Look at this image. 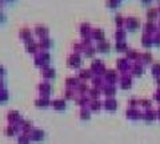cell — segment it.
<instances>
[{
  "label": "cell",
  "mask_w": 160,
  "mask_h": 144,
  "mask_svg": "<svg viewBox=\"0 0 160 144\" xmlns=\"http://www.w3.org/2000/svg\"><path fill=\"white\" fill-rule=\"evenodd\" d=\"M35 66L39 68H46L49 67V62H51V55L48 51H40L35 55Z\"/></svg>",
  "instance_id": "cell-1"
},
{
  "label": "cell",
  "mask_w": 160,
  "mask_h": 144,
  "mask_svg": "<svg viewBox=\"0 0 160 144\" xmlns=\"http://www.w3.org/2000/svg\"><path fill=\"white\" fill-rule=\"evenodd\" d=\"M89 69L92 71L93 75L98 76H104V73L107 72V67L104 66V63L100 59H93L91 62V66H89Z\"/></svg>",
  "instance_id": "cell-2"
},
{
  "label": "cell",
  "mask_w": 160,
  "mask_h": 144,
  "mask_svg": "<svg viewBox=\"0 0 160 144\" xmlns=\"http://www.w3.org/2000/svg\"><path fill=\"white\" fill-rule=\"evenodd\" d=\"M104 83L107 84H116L119 83V79H120V73L118 72V69H107V72L104 73Z\"/></svg>",
  "instance_id": "cell-3"
},
{
  "label": "cell",
  "mask_w": 160,
  "mask_h": 144,
  "mask_svg": "<svg viewBox=\"0 0 160 144\" xmlns=\"http://www.w3.org/2000/svg\"><path fill=\"white\" fill-rule=\"evenodd\" d=\"M119 86L122 89H129L132 87V75L129 72H124L120 73V79H119Z\"/></svg>",
  "instance_id": "cell-4"
},
{
  "label": "cell",
  "mask_w": 160,
  "mask_h": 144,
  "mask_svg": "<svg viewBox=\"0 0 160 144\" xmlns=\"http://www.w3.org/2000/svg\"><path fill=\"white\" fill-rule=\"evenodd\" d=\"M124 27H126L128 31H136V29L140 27V20L138 17H135V16H131V17H127L126 20H124Z\"/></svg>",
  "instance_id": "cell-5"
},
{
  "label": "cell",
  "mask_w": 160,
  "mask_h": 144,
  "mask_svg": "<svg viewBox=\"0 0 160 144\" xmlns=\"http://www.w3.org/2000/svg\"><path fill=\"white\" fill-rule=\"evenodd\" d=\"M129 68H131V63H129L128 59L120 57V59H118V60H116V69L120 73L129 72Z\"/></svg>",
  "instance_id": "cell-6"
},
{
  "label": "cell",
  "mask_w": 160,
  "mask_h": 144,
  "mask_svg": "<svg viewBox=\"0 0 160 144\" xmlns=\"http://www.w3.org/2000/svg\"><path fill=\"white\" fill-rule=\"evenodd\" d=\"M67 64H68V67H71V68H79L80 64H82V57H80V53L72 52L71 55L68 56V59H67Z\"/></svg>",
  "instance_id": "cell-7"
},
{
  "label": "cell",
  "mask_w": 160,
  "mask_h": 144,
  "mask_svg": "<svg viewBox=\"0 0 160 144\" xmlns=\"http://www.w3.org/2000/svg\"><path fill=\"white\" fill-rule=\"evenodd\" d=\"M51 89H52V87H51V84L48 83V80L42 82L38 86V91L40 93V96H43V97H49V95H51Z\"/></svg>",
  "instance_id": "cell-8"
},
{
  "label": "cell",
  "mask_w": 160,
  "mask_h": 144,
  "mask_svg": "<svg viewBox=\"0 0 160 144\" xmlns=\"http://www.w3.org/2000/svg\"><path fill=\"white\" fill-rule=\"evenodd\" d=\"M144 72V64H142L140 62H133L131 64V68H129V73L132 76H142Z\"/></svg>",
  "instance_id": "cell-9"
},
{
  "label": "cell",
  "mask_w": 160,
  "mask_h": 144,
  "mask_svg": "<svg viewBox=\"0 0 160 144\" xmlns=\"http://www.w3.org/2000/svg\"><path fill=\"white\" fill-rule=\"evenodd\" d=\"M102 93L106 97H113L115 95H116V86L104 83V86L102 87Z\"/></svg>",
  "instance_id": "cell-10"
},
{
  "label": "cell",
  "mask_w": 160,
  "mask_h": 144,
  "mask_svg": "<svg viewBox=\"0 0 160 144\" xmlns=\"http://www.w3.org/2000/svg\"><path fill=\"white\" fill-rule=\"evenodd\" d=\"M16 126L20 128V131H22V132H26V133H29V132L33 130V128H32V123L29 122V120H24L23 117L16 123Z\"/></svg>",
  "instance_id": "cell-11"
},
{
  "label": "cell",
  "mask_w": 160,
  "mask_h": 144,
  "mask_svg": "<svg viewBox=\"0 0 160 144\" xmlns=\"http://www.w3.org/2000/svg\"><path fill=\"white\" fill-rule=\"evenodd\" d=\"M103 107L106 108L107 111H116L118 110V102H116V99L115 97H106V100H104L103 103Z\"/></svg>",
  "instance_id": "cell-12"
},
{
  "label": "cell",
  "mask_w": 160,
  "mask_h": 144,
  "mask_svg": "<svg viewBox=\"0 0 160 144\" xmlns=\"http://www.w3.org/2000/svg\"><path fill=\"white\" fill-rule=\"evenodd\" d=\"M28 135L31 137V142H42L44 139V136H46V133H44L43 130H36V128H33Z\"/></svg>",
  "instance_id": "cell-13"
},
{
  "label": "cell",
  "mask_w": 160,
  "mask_h": 144,
  "mask_svg": "<svg viewBox=\"0 0 160 144\" xmlns=\"http://www.w3.org/2000/svg\"><path fill=\"white\" fill-rule=\"evenodd\" d=\"M142 113L143 112H140L138 108H128L126 111V116L129 120H139V119H142Z\"/></svg>",
  "instance_id": "cell-14"
},
{
  "label": "cell",
  "mask_w": 160,
  "mask_h": 144,
  "mask_svg": "<svg viewBox=\"0 0 160 144\" xmlns=\"http://www.w3.org/2000/svg\"><path fill=\"white\" fill-rule=\"evenodd\" d=\"M51 47H52V40L48 36L40 37V40H39V49L40 51H48Z\"/></svg>",
  "instance_id": "cell-15"
},
{
  "label": "cell",
  "mask_w": 160,
  "mask_h": 144,
  "mask_svg": "<svg viewBox=\"0 0 160 144\" xmlns=\"http://www.w3.org/2000/svg\"><path fill=\"white\" fill-rule=\"evenodd\" d=\"M91 37H92V40H96V43H98V42H102L106 39V33H104L102 28H95L91 31Z\"/></svg>",
  "instance_id": "cell-16"
},
{
  "label": "cell",
  "mask_w": 160,
  "mask_h": 144,
  "mask_svg": "<svg viewBox=\"0 0 160 144\" xmlns=\"http://www.w3.org/2000/svg\"><path fill=\"white\" fill-rule=\"evenodd\" d=\"M26 49H27L28 53H33V55H36V53L39 52V43H36L33 39H31V40H28L26 43Z\"/></svg>",
  "instance_id": "cell-17"
},
{
  "label": "cell",
  "mask_w": 160,
  "mask_h": 144,
  "mask_svg": "<svg viewBox=\"0 0 160 144\" xmlns=\"http://www.w3.org/2000/svg\"><path fill=\"white\" fill-rule=\"evenodd\" d=\"M89 100H91V99H89L87 95H78L76 97H75V103H76L80 108H86V107H88Z\"/></svg>",
  "instance_id": "cell-18"
},
{
  "label": "cell",
  "mask_w": 160,
  "mask_h": 144,
  "mask_svg": "<svg viewBox=\"0 0 160 144\" xmlns=\"http://www.w3.org/2000/svg\"><path fill=\"white\" fill-rule=\"evenodd\" d=\"M111 49V43L107 42V40H102V42H98L96 43V51L98 52H102V53H106Z\"/></svg>",
  "instance_id": "cell-19"
},
{
  "label": "cell",
  "mask_w": 160,
  "mask_h": 144,
  "mask_svg": "<svg viewBox=\"0 0 160 144\" xmlns=\"http://www.w3.org/2000/svg\"><path fill=\"white\" fill-rule=\"evenodd\" d=\"M51 106L53 107V110H56V111H63V110H66V107H67L66 99H55V100L51 102Z\"/></svg>",
  "instance_id": "cell-20"
},
{
  "label": "cell",
  "mask_w": 160,
  "mask_h": 144,
  "mask_svg": "<svg viewBox=\"0 0 160 144\" xmlns=\"http://www.w3.org/2000/svg\"><path fill=\"white\" fill-rule=\"evenodd\" d=\"M143 31H144V33L155 35V33L158 32V27H156V24H155L153 22H147V23L143 26Z\"/></svg>",
  "instance_id": "cell-21"
},
{
  "label": "cell",
  "mask_w": 160,
  "mask_h": 144,
  "mask_svg": "<svg viewBox=\"0 0 160 144\" xmlns=\"http://www.w3.org/2000/svg\"><path fill=\"white\" fill-rule=\"evenodd\" d=\"M42 76L46 79V80H51L56 76V71L51 67H46V68H42Z\"/></svg>",
  "instance_id": "cell-22"
},
{
  "label": "cell",
  "mask_w": 160,
  "mask_h": 144,
  "mask_svg": "<svg viewBox=\"0 0 160 144\" xmlns=\"http://www.w3.org/2000/svg\"><path fill=\"white\" fill-rule=\"evenodd\" d=\"M93 73L91 69H80L79 73H78V77L80 79V82H87L89 79H92Z\"/></svg>",
  "instance_id": "cell-23"
},
{
  "label": "cell",
  "mask_w": 160,
  "mask_h": 144,
  "mask_svg": "<svg viewBox=\"0 0 160 144\" xmlns=\"http://www.w3.org/2000/svg\"><path fill=\"white\" fill-rule=\"evenodd\" d=\"M126 59H128L129 62H139L140 59V53L139 51H136V49H127L126 51Z\"/></svg>",
  "instance_id": "cell-24"
},
{
  "label": "cell",
  "mask_w": 160,
  "mask_h": 144,
  "mask_svg": "<svg viewBox=\"0 0 160 144\" xmlns=\"http://www.w3.org/2000/svg\"><path fill=\"white\" fill-rule=\"evenodd\" d=\"M156 117H158V116H156V112L152 111L151 108H149V110H146V111H144V112L142 113V119H143L144 122H147V123L153 122Z\"/></svg>",
  "instance_id": "cell-25"
},
{
  "label": "cell",
  "mask_w": 160,
  "mask_h": 144,
  "mask_svg": "<svg viewBox=\"0 0 160 144\" xmlns=\"http://www.w3.org/2000/svg\"><path fill=\"white\" fill-rule=\"evenodd\" d=\"M19 37L22 39L23 42H26V43H27L28 40H31V39H32V32H31V29L26 28V27L22 28V29L19 31Z\"/></svg>",
  "instance_id": "cell-26"
},
{
  "label": "cell",
  "mask_w": 160,
  "mask_h": 144,
  "mask_svg": "<svg viewBox=\"0 0 160 144\" xmlns=\"http://www.w3.org/2000/svg\"><path fill=\"white\" fill-rule=\"evenodd\" d=\"M102 107H103V103L100 102L99 99H91V100H89V104H88L89 111L98 112V111L102 110Z\"/></svg>",
  "instance_id": "cell-27"
},
{
  "label": "cell",
  "mask_w": 160,
  "mask_h": 144,
  "mask_svg": "<svg viewBox=\"0 0 160 144\" xmlns=\"http://www.w3.org/2000/svg\"><path fill=\"white\" fill-rule=\"evenodd\" d=\"M20 119H22V116H20V113L19 111H9L7 113V120L9 122V124H16Z\"/></svg>",
  "instance_id": "cell-28"
},
{
  "label": "cell",
  "mask_w": 160,
  "mask_h": 144,
  "mask_svg": "<svg viewBox=\"0 0 160 144\" xmlns=\"http://www.w3.org/2000/svg\"><path fill=\"white\" fill-rule=\"evenodd\" d=\"M18 132H22L20 131V128L16 126V124H9L4 128V133H6V136H15Z\"/></svg>",
  "instance_id": "cell-29"
},
{
  "label": "cell",
  "mask_w": 160,
  "mask_h": 144,
  "mask_svg": "<svg viewBox=\"0 0 160 144\" xmlns=\"http://www.w3.org/2000/svg\"><path fill=\"white\" fill-rule=\"evenodd\" d=\"M48 32H49V29L46 26H43V24H38V26L35 27V33H36L39 37L48 36Z\"/></svg>",
  "instance_id": "cell-30"
},
{
  "label": "cell",
  "mask_w": 160,
  "mask_h": 144,
  "mask_svg": "<svg viewBox=\"0 0 160 144\" xmlns=\"http://www.w3.org/2000/svg\"><path fill=\"white\" fill-rule=\"evenodd\" d=\"M35 106L39 107V108H47L51 106V100H49V97H43L40 96L39 99L35 100Z\"/></svg>",
  "instance_id": "cell-31"
},
{
  "label": "cell",
  "mask_w": 160,
  "mask_h": 144,
  "mask_svg": "<svg viewBox=\"0 0 160 144\" xmlns=\"http://www.w3.org/2000/svg\"><path fill=\"white\" fill-rule=\"evenodd\" d=\"M152 44H153V35L143 33V36H142V46L144 48H149Z\"/></svg>",
  "instance_id": "cell-32"
},
{
  "label": "cell",
  "mask_w": 160,
  "mask_h": 144,
  "mask_svg": "<svg viewBox=\"0 0 160 144\" xmlns=\"http://www.w3.org/2000/svg\"><path fill=\"white\" fill-rule=\"evenodd\" d=\"M75 91H76L78 95H86V93H88V91H89V87L86 82H80L76 86V88H75Z\"/></svg>",
  "instance_id": "cell-33"
},
{
  "label": "cell",
  "mask_w": 160,
  "mask_h": 144,
  "mask_svg": "<svg viewBox=\"0 0 160 144\" xmlns=\"http://www.w3.org/2000/svg\"><path fill=\"white\" fill-rule=\"evenodd\" d=\"M153 60V56H152V53L151 52H143V53H140V59H139V62L142 63V64H149V63H152Z\"/></svg>",
  "instance_id": "cell-34"
},
{
  "label": "cell",
  "mask_w": 160,
  "mask_h": 144,
  "mask_svg": "<svg viewBox=\"0 0 160 144\" xmlns=\"http://www.w3.org/2000/svg\"><path fill=\"white\" fill-rule=\"evenodd\" d=\"M91 31L92 28L88 23H82L80 24V35L82 37H86V36H91Z\"/></svg>",
  "instance_id": "cell-35"
},
{
  "label": "cell",
  "mask_w": 160,
  "mask_h": 144,
  "mask_svg": "<svg viewBox=\"0 0 160 144\" xmlns=\"http://www.w3.org/2000/svg\"><path fill=\"white\" fill-rule=\"evenodd\" d=\"M79 83H80V79L78 76H68L66 79V86H67V88H73L75 89Z\"/></svg>",
  "instance_id": "cell-36"
},
{
  "label": "cell",
  "mask_w": 160,
  "mask_h": 144,
  "mask_svg": "<svg viewBox=\"0 0 160 144\" xmlns=\"http://www.w3.org/2000/svg\"><path fill=\"white\" fill-rule=\"evenodd\" d=\"M126 37H127L126 29L118 28L116 32H115V40H116V42H126Z\"/></svg>",
  "instance_id": "cell-37"
},
{
  "label": "cell",
  "mask_w": 160,
  "mask_h": 144,
  "mask_svg": "<svg viewBox=\"0 0 160 144\" xmlns=\"http://www.w3.org/2000/svg\"><path fill=\"white\" fill-rule=\"evenodd\" d=\"M91 83H92V87H96V88L102 89V87L104 86V79H103V76L95 75V76H92V79H91Z\"/></svg>",
  "instance_id": "cell-38"
},
{
  "label": "cell",
  "mask_w": 160,
  "mask_h": 144,
  "mask_svg": "<svg viewBox=\"0 0 160 144\" xmlns=\"http://www.w3.org/2000/svg\"><path fill=\"white\" fill-rule=\"evenodd\" d=\"M100 95H102V89L100 88H96V87L89 88V91H88V97L89 99H99Z\"/></svg>",
  "instance_id": "cell-39"
},
{
  "label": "cell",
  "mask_w": 160,
  "mask_h": 144,
  "mask_svg": "<svg viewBox=\"0 0 160 144\" xmlns=\"http://www.w3.org/2000/svg\"><path fill=\"white\" fill-rule=\"evenodd\" d=\"M18 143L19 144H29L31 143V137L26 132H20V135L18 136Z\"/></svg>",
  "instance_id": "cell-40"
},
{
  "label": "cell",
  "mask_w": 160,
  "mask_h": 144,
  "mask_svg": "<svg viewBox=\"0 0 160 144\" xmlns=\"http://www.w3.org/2000/svg\"><path fill=\"white\" fill-rule=\"evenodd\" d=\"M158 8H148L147 9V19H148V22H153L155 19H158Z\"/></svg>",
  "instance_id": "cell-41"
},
{
  "label": "cell",
  "mask_w": 160,
  "mask_h": 144,
  "mask_svg": "<svg viewBox=\"0 0 160 144\" xmlns=\"http://www.w3.org/2000/svg\"><path fill=\"white\" fill-rule=\"evenodd\" d=\"M78 95L75 93V89L73 88H67L66 91H64V97L66 100H75V97H76Z\"/></svg>",
  "instance_id": "cell-42"
},
{
  "label": "cell",
  "mask_w": 160,
  "mask_h": 144,
  "mask_svg": "<svg viewBox=\"0 0 160 144\" xmlns=\"http://www.w3.org/2000/svg\"><path fill=\"white\" fill-rule=\"evenodd\" d=\"M80 119H82V120H88L89 117H91V111H89V108L88 107H86V108H82V110H80Z\"/></svg>",
  "instance_id": "cell-43"
},
{
  "label": "cell",
  "mask_w": 160,
  "mask_h": 144,
  "mask_svg": "<svg viewBox=\"0 0 160 144\" xmlns=\"http://www.w3.org/2000/svg\"><path fill=\"white\" fill-rule=\"evenodd\" d=\"M115 49H116L118 52H126L128 49V46L126 42H116V44H115Z\"/></svg>",
  "instance_id": "cell-44"
},
{
  "label": "cell",
  "mask_w": 160,
  "mask_h": 144,
  "mask_svg": "<svg viewBox=\"0 0 160 144\" xmlns=\"http://www.w3.org/2000/svg\"><path fill=\"white\" fill-rule=\"evenodd\" d=\"M139 106L143 107V108H146V110H149L151 106H152V102L149 100V99L143 97V99H139Z\"/></svg>",
  "instance_id": "cell-45"
},
{
  "label": "cell",
  "mask_w": 160,
  "mask_h": 144,
  "mask_svg": "<svg viewBox=\"0 0 160 144\" xmlns=\"http://www.w3.org/2000/svg\"><path fill=\"white\" fill-rule=\"evenodd\" d=\"M96 52H98V51H96V47H93V46L86 47V49H84V55H86L87 57H92Z\"/></svg>",
  "instance_id": "cell-46"
},
{
  "label": "cell",
  "mask_w": 160,
  "mask_h": 144,
  "mask_svg": "<svg viewBox=\"0 0 160 144\" xmlns=\"http://www.w3.org/2000/svg\"><path fill=\"white\" fill-rule=\"evenodd\" d=\"M151 72L155 77H160V63H153L151 67Z\"/></svg>",
  "instance_id": "cell-47"
},
{
  "label": "cell",
  "mask_w": 160,
  "mask_h": 144,
  "mask_svg": "<svg viewBox=\"0 0 160 144\" xmlns=\"http://www.w3.org/2000/svg\"><path fill=\"white\" fill-rule=\"evenodd\" d=\"M8 97H9V95H8V91H7L6 88L0 89V104H2V103H6V102L8 100Z\"/></svg>",
  "instance_id": "cell-48"
},
{
  "label": "cell",
  "mask_w": 160,
  "mask_h": 144,
  "mask_svg": "<svg viewBox=\"0 0 160 144\" xmlns=\"http://www.w3.org/2000/svg\"><path fill=\"white\" fill-rule=\"evenodd\" d=\"M124 20H126V19H124L120 13H118L116 16H115V24L118 26V28H122L124 26Z\"/></svg>",
  "instance_id": "cell-49"
},
{
  "label": "cell",
  "mask_w": 160,
  "mask_h": 144,
  "mask_svg": "<svg viewBox=\"0 0 160 144\" xmlns=\"http://www.w3.org/2000/svg\"><path fill=\"white\" fill-rule=\"evenodd\" d=\"M84 49H86V47L82 44V42H78L73 44V52L80 53V52H84Z\"/></svg>",
  "instance_id": "cell-50"
},
{
  "label": "cell",
  "mask_w": 160,
  "mask_h": 144,
  "mask_svg": "<svg viewBox=\"0 0 160 144\" xmlns=\"http://www.w3.org/2000/svg\"><path fill=\"white\" fill-rule=\"evenodd\" d=\"M82 44H83L84 47H89V46H92V37H91V36H86V37H83Z\"/></svg>",
  "instance_id": "cell-51"
},
{
  "label": "cell",
  "mask_w": 160,
  "mask_h": 144,
  "mask_svg": "<svg viewBox=\"0 0 160 144\" xmlns=\"http://www.w3.org/2000/svg\"><path fill=\"white\" fill-rule=\"evenodd\" d=\"M128 106H129V108H136L139 106V100H138V99H135V97L129 99V100H128Z\"/></svg>",
  "instance_id": "cell-52"
},
{
  "label": "cell",
  "mask_w": 160,
  "mask_h": 144,
  "mask_svg": "<svg viewBox=\"0 0 160 144\" xmlns=\"http://www.w3.org/2000/svg\"><path fill=\"white\" fill-rule=\"evenodd\" d=\"M153 44H156V46L160 47V31H158L153 35Z\"/></svg>",
  "instance_id": "cell-53"
},
{
  "label": "cell",
  "mask_w": 160,
  "mask_h": 144,
  "mask_svg": "<svg viewBox=\"0 0 160 144\" xmlns=\"http://www.w3.org/2000/svg\"><path fill=\"white\" fill-rule=\"evenodd\" d=\"M119 3H120V0H108V6L111 7V8H116L119 6Z\"/></svg>",
  "instance_id": "cell-54"
},
{
  "label": "cell",
  "mask_w": 160,
  "mask_h": 144,
  "mask_svg": "<svg viewBox=\"0 0 160 144\" xmlns=\"http://www.w3.org/2000/svg\"><path fill=\"white\" fill-rule=\"evenodd\" d=\"M153 100L160 103V88H158L156 91H155V93H153Z\"/></svg>",
  "instance_id": "cell-55"
},
{
  "label": "cell",
  "mask_w": 160,
  "mask_h": 144,
  "mask_svg": "<svg viewBox=\"0 0 160 144\" xmlns=\"http://www.w3.org/2000/svg\"><path fill=\"white\" fill-rule=\"evenodd\" d=\"M4 73H6V69H4V67L0 64V76H4Z\"/></svg>",
  "instance_id": "cell-56"
},
{
  "label": "cell",
  "mask_w": 160,
  "mask_h": 144,
  "mask_svg": "<svg viewBox=\"0 0 160 144\" xmlns=\"http://www.w3.org/2000/svg\"><path fill=\"white\" fill-rule=\"evenodd\" d=\"M4 88V79L3 76H0V89H3Z\"/></svg>",
  "instance_id": "cell-57"
},
{
  "label": "cell",
  "mask_w": 160,
  "mask_h": 144,
  "mask_svg": "<svg viewBox=\"0 0 160 144\" xmlns=\"http://www.w3.org/2000/svg\"><path fill=\"white\" fill-rule=\"evenodd\" d=\"M2 22H4V15H3V12L0 11V23Z\"/></svg>",
  "instance_id": "cell-58"
},
{
  "label": "cell",
  "mask_w": 160,
  "mask_h": 144,
  "mask_svg": "<svg viewBox=\"0 0 160 144\" xmlns=\"http://www.w3.org/2000/svg\"><path fill=\"white\" fill-rule=\"evenodd\" d=\"M156 86L158 88H160V77H156Z\"/></svg>",
  "instance_id": "cell-59"
},
{
  "label": "cell",
  "mask_w": 160,
  "mask_h": 144,
  "mask_svg": "<svg viewBox=\"0 0 160 144\" xmlns=\"http://www.w3.org/2000/svg\"><path fill=\"white\" fill-rule=\"evenodd\" d=\"M156 116H158V119H160V107H159V110L156 111Z\"/></svg>",
  "instance_id": "cell-60"
},
{
  "label": "cell",
  "mask_w": 160,
  "mask_h": 144,
  "mask_svg": "<svg viewBox=\"0 0 160 144\" xmlns=\"http://www.w3.org/2000/svg\"><path fill=\"white\" fill-rule=\"evenodd\" d=\"M142 2H143V3H144V4H148V3H149V2H151V0H142Z\"/></svg>",
  "instance_id": "cell-61"
},
{
  "label": "cell",
  "mask_w": 160,
  "mask_h": 144,
  "mask_svg": "<svg viewBox=\"0 0 160 144\" xmlns=\"http://www.w3.org/2000/svg\"><path fill=\"white\" fill-rule=\"evenodd\" d=\"M158 12H159V13H160V6H159V7H158Z\"/></svg>",
  "instance_id": "cell-62"
}]
</instances>
